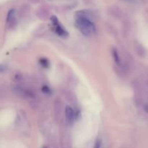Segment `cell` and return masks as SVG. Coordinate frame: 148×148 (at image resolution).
Segmentation results:
<instances>
[{
  "mask_svg": "<svg viewBox=\"0 0 148 148\" xmlns=\"http://www.w3.org/2000/svg\"><path fill=\"white\" fill-rule=\"evenodd\" d=\"M75 24L77 30L85 36H91L96 32L93 22L84 12H78L75 17Z\"/></svg>",
  "mask_w": 148,
  "mask_h": 148,
  "instance_id": "obj_1",
  "label": "cell"
},
{
  "mask_svg": "<svg viewBox=\"0 0 148 148\" xmlns=\"http://www.w3.org/2000/svg\"><path fill=\"white\" fill-rule=\"evenodd\" d=\"M51 21L52 25H53V30H54L55 33L59 36L60 37L62 38H66L68 36V32L65 30L64 27L60 24L59 22L57 17L55 15H52L51 17Z\"/></svg>",
  "mask_w": 148,
  "mask_h": 148,
  "instance_id": "obj_2",
  "label": "cell"
},
{
  "mask_svg": "<svg viewBox=\"0 0 148 148\" xmlns=\"http://www.w3.org/2000/svg\"><path fill=\"white\" fill-rule=\"evenodd\" d=\"M65 116H66V119L69 123H73L75 121L76 114H75V111L72 109V107L69 106H67L65 108Z\"/></svg>",
  "mask_w": 148,
  "mask_h": 148,
  "instance_id": "obj_3",
  "label": "cell"
},
{
  "mask_svg": "<svg viewBox=\"0 0 148 148\" xmlns=\"http://www.w3.org/2000/svg\"><path fill=\"white\" fill-rule=\"evenodd\" d=\"M14 20V10L12 9L8 12V14L7 16V23H10Z\"/></svg>",
  "mask_w": 148,
  "mask_h": 148,
  "instance_id": "obj_4",
  "label": "cell"
},
{
  "mask_svg": "<svg viewBox=\"0 0 148 148\" xmlns=\"http://www.w3.org/2000/svg\"><path fill=\"white\" fill-rule=\"evenodd\" d=\"M112 55H113V58H114V60L116 64H117L118 65L120 64V58L119 56L118 51H116V49H114L112 50Z\"/></svg>",
  "mask_w": 148,
  "mask_h": 148,
  "instance_id": "obj_5",
  "label": "cell"
},
{
  "mask_svg": "<svg viewBox=\"0 0 148 148\" xmlns=\"http://www.w3.org/2000/svg\"><path fill=\"white\" fill-rule=\"evenodd\" d=\"M40 65L42 66H43L44 68H48L49 66V62L48 59H46V58H41V59L39 60Z\"/></svg>",
  "mask_w": 148,
  "mask_h": 148,
  "instance_id": "obj_6",
  "label": "cell"
},
{
  "mask_svg": "<svg viewBox=\"0 0 148 148\" xmlns=\"http://www.w3.org/2000/svg\"><path fill=\"white\" fill-rule=\"evenodd\" d=\"M41 90H42V92L46 93V95H50V94H51V90L49 87L46 86V85H44V86L42 87Z\"/></svg>",
  "mask_w": 148,
  "mask_h": 148,
  "instance_id": "obj_7",
  "label": "cell"
},
{
  "mask_svg": "<svg viewBox=\"0 0 148 148\" xmlns=\"http://www.w3.org/2000/svg\"><path fill=\"white\" fill-rule=\"evenodd\" d=\"M101 144H102V143H101V140H100V139H98V140H96V142H95V148H99L101 147Z\"/></svg>",
  "mask_w": 148,
  "mask_h": 148,
  "instance_id": "obj_8",
  "label": "cell"
},
{
  "mask_svg": "<svg viewBox=\"0 0 148 148\" xmlns=\"http://www.w3.org/2000/svg\"><path fill=\"white\" fill-rule=\"evenodd\" d=\"M122 1H126V2H128V3H136L137 2V0H122Z\"/></svg>",
  "mask_w": 148,
  "mask_h": 148,
  "instance_id": "obj_9",
  "label": "cell"
},
{
  "mask_svg": "<svg viewBox=\"0 0 148 148\" xmlns=\"http://www.w3.org/2000/svg\"><path fill=\"white\" fill-rule=\"evenodd\" d=\"M145 109L146 112L148 113V105H145Z\"/></svg>",
  "mask_w": 148,
  "mask_h": 148,
  "instance_id": "obj_10",
  "label": "cell"
}]
</instances>
